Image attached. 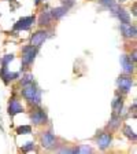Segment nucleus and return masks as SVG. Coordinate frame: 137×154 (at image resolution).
Segmentation results:
<instances>
[{"label":"nucleus","instance_id":"obj_8","mask_svg":"<svg viewBox=\"0 0 137 154\" xmlns=\"http://www.w3.org/2000/svg\"><path fill=\"white\" fill-rule=\"evenodd\" d=\"M18 77H19L18 72H11L7 66H1V69H0V79L3 80L4 84H10V81L15 80Z\"/></svg>","mask_w":137,"mask_h":154},{"label":"nucleus","instance_id":"obj_20","mask_svg":"<svg viewBox=\"0 0 137 154\" xmlns=\"http://www.w3.org/2000/svg\"><path fill=\"white\" fill-rule=\"evenodd\" d=\"M14 54H7V55H4L3 58H1V66H8V63L10 62H13L14 61Z\"/></svg>","mask_w":137,"mask_h":154},{"label":"nucleus","instance_id":"obj_5","mask_svg":"<svg viewBox=\"0 0 137 154\" xmlns=\"http://www.w3.org/2000/svg\"><path fill=\"white\" fill-rule=\"evenodd\" d=\"M119 62H121L122 72H124L125 74H133L134 73V62L129 58V55L122 54L121 58H119Z\"/></svg>","mask_w":137,"mask_h":154},{"label":"nucleus","instance_id":"obj_9","mask_svg":"<svg viewBox=\"0 0 137 154\" xmlns=\"http://www.w3.org/2000/svg\"><path fill=\"white\" fill-rule=\"evenodd\" d=\"M96 142H97V147H99L100 150H106V149H109L110 146H111L112 136H111V134H109V132H103L99 138H97Z\"/></svg>","mask_w":137,"mask_h":154},{"label":"nucleus","instance_id":"obj_18","mask_svg":"<svg viewBox=\"0 0 137 154\" xmlns=\"http://www.w3.org/2000/svg\"><path fill=\"white\" fill-rule=\"evenodd\" d=\"M16 134L18 135H30L32 134V127L30 125H21L16 128Z\"/></svg>","mask_w":137,"mask_h":154},{"label":"nucleus","instance_id":"obj_12","mask_svg":"<svg viewBox=\"0 0 137 154\" xmlns=\"http://www.w3.org/2000/svg\"><path fill=\"white\" fill-rule=\"evenodd\" d=\"M119 30H121L122 36L125 37H129V38H134L136 37V26L130 25V23H121L119 25Z\"/></svg>","mask_w":137,"mask_h":154},{"label":"nucleus","instance_id":"obj_24","mask_svg":"<svg viewBox=\"0 0 137 154\" xmlns=\"http://www.w3.org/2000/svg\"><path fill=\"white\" fill-rule=\"evenodd\" d=\"M33 149H34V142L33 140L28 142V143H25V146H22L23 151H30V150H33Z\"/></svg>","mask_w":137,"mask_h":154},{"label":"nucleus","instance_id":"obj_25","mask_svg":"<svg viewBox=\"0 0 137 154\" xmlns=\"http://www.w3.org/2000/svg\"><path fill=\"white\" fill-rule=\"evenodd\" d=\"M129 58H130V59H132V61H133V62H136V50H134V51H133V54H132Z\"/></svg>","mask_w":137,"mask_h":154},{"label":"nucleus","instance_id":"obj_3","mask_svg":"<svg viewBox=\"0 0 137 154\" xmlns=\"http://www.w3.org/2000/svg\"><path fill=\"white\" fill-rule=\"evenodd\" d=\"M117 85H118L119 91L124 94H128L133 87V79H132L129 74H125V76H119V79L117 80Z\"/></svg>","mask_w":137,"mask_h":154},{"label":"nucleus","instance_id":"obj_16","mask_svg":"<svg viewBox=\"0 0 137 154\" xmlns=\"http://www.w3.org/2000/svg\"><path fill=\"white\" fill-rule=\"evenodd\" d=\"M119 125H121V116L112 113V114H111V119H110V122H109V128L118 129Z\"/></svg>","mask_w":137,"mask_h":154},{"label":"nucleus","instance_id":"obj_4","mask_svg":"<svg viewBox=\"0 0 137 154\" xmlns=\"http://www.w3.org/2000/svg\"><path fill=\"white\" fill-rule=\"evenodd\" d=\"M34 21H36L34 15L23 17V18L16 21V23L14 25V30H29V29L32 28L33 23H34Z\"/></svg>","mask_w":137,"mask_h":154},{"label":"nucleus","instance_id":"obj_11","mask_svg":"<svg viewBox=\"0 0 137 154\" xmlns=\"http://www.w3.org/2000/svg\"><path fill=\"white\" fill-rule=\"evenodd\" d=\"M30 120L34 125H41V124H45L48 121V117H47V113L44 110H37V112L32 113L30 114Z\"/></svg>","mask_w":137,"mask_h":154},{"label":"nucleus","instance_id":"obj_17","mask_svg":"<svg viewBox=\"0 0 137 154\" xmlns=\"http://www.w3.org/2000/svg\"><path fill=\"white\" fill-rule=\"evenodd\" d=\"M124 134L126 135L129 139H133V140H136V134H134V131L132 129V127L129 124H125L124 125Z\"/></svg>","mask_w":137,"mask_h":154},{"label":"nucleus","instance_id":"obj_23","mask_svg":"<svg viewBox=\"0 0 137 154\" xmlns=\"http://www.w3.org/2000/svg\"><path fill=\"white\" fill-rule=\"evenodd\" d=\"M99 3L102 4L103 7H107V8H110V7H112L114 4H117V0H99Z\"/></svg>","mask_w":137,"mask_h":154},{"label":"nucleus","instance_id":"obj_1","mask_svg":"<svg viewBox=\"0 0 137 154\" xmlns=\"http://www.w3.org/2000/svg\"><path fill=\"white\" fill-rule=\"evenodd\" d=\"M22 96L28 102H30L34 106H38L41 103V90H40L38 87H36L33 83L23 85Z\"/></svg>","mask_w":137,"mask_h":154},{"label":"nucleus","instance_id":"obj_14","mask_svg":"<svg viewBox=\"0 0 137 154\" xmlns=\"http://www.w3.org/2000/svg\"><path fill=\"white\" fill-rule=\"evenodd\" d=\"M51 22H52L51 13H48V11H43V13L40 14V17H38L37 23L40 26H48V25H51Z\"/></svg>","mask_w":137,"mask_h":154},{"label":"nucleus","instance_id":"obj_7","mask_svg":"<svg viewBox=\"0 0 137 154\" xmlns=\"http://www.w3.org/2000/svg\"><path fill=\"white\" fill-rule=\"evenodd\" d=\"M47 37H48V33L45 32V30H37V32L33 33L32 37H30V44L36 48H40L44 44L45 40H47Z\"/></svg>","mask_w":137,"mask_h":154},{"label":"nucleus","instance_id":"obj_10","mask_svg":"<svg viewBox=\"0 0 137 154\" xmlns=\"http://www.w3.org/2000/svg\"><path fill=\"white\" fill-rule=\"evenodd\" d=\"M23 106L21 105V102L19 100H16L15 98H13V99L10 100L8 103V107H7V112H8V114L11 116V117H14L15 114H19V113L23 112Z\"/></svg>","mask_w":137,"mask_h":154},{"label":"nucleus","instance_id":"obj_21","mask_svg":"<svg viewBox=\"0 0 137 154\" xmlns=\"http://www.w3.org/2000/svg\"><path fill=\"white\" fill-rule=\"evenodd\" d=\"M33 74L32 73H28V74H25V76L22 77V80H21V84L22 85H26V84H30V83H33Z\"/></svg>","mask_w":137,"mask_h":154},{"label":"nucleus","instance_id":"obj_13","mask_svg":"<svg viewBox=\"0 0 137 154\" xmlns=\"http://www.w3.org/2000/svg\"><path fill=\"white\" fill-rule=\"evenodd\" d=\"M112 110H114L115 114L121 116L122 114V110H124V98H122L119 94H117L114 98V100H112Z\"/></svg>","mask_w":137,"mask_h":154},{"label":"nucleus","instance_id":"obj_27","mask_svg":"<svg viewBox=\"0 0 137 154\" xmlns=\"http://www.w3.org/2000/svg\"><path fill=\"white\" fill-rule=\"evenodd\" d=\"M0 17H1V14H0Z\"/></svg>","mask_w":137,"mask_h":154},{"label":"nucleus","instance_id":"obj_22","mask_svg":"<svg viewBox=\"0 0 137 154\" xmlns=\"http://www.w3.org/2000/svg\"><path fill=\"white\" fill-rule=\"evenodd\" d=\"M61 4H62V7L69 10V8L76 6V0H61Z\"/></svg>","mask_w":137,"mask_h":154},{"label":"nucleus","instance_id":"obj_6","mask_svg":"<svg viewBox=\"0 0 137 154\" xmlns=\"http://www.w3.org/2000/svg\"><path fill=\"white\" fill-rule=\"evenodd\" d=\"M41 146L44 149H54L56 146V136L52 134L51 131H47V132H43L41 135Z\"/></svg>","mask_w":137,"mask_h":154},{"label":"nucleus","instance_id":"obj_19","mask_svg":"<svg viewBox=\"0 0 137 154\" xmlns=\"http://www.w3.org/2000/svg\"><path fill=\"white\" fill-rule=\"evenodd\" d=\"M93 149L91 147V146H88V144H81L80 147H77L73 150V153H92Z\"/></svg>","mask_w":137,"mask_h":154},{"label":"nucleus","instance_id":"obj_2","mask_svg":"<svg viewBox=\"0 0 137 154\" xmlns=\"http://www.w3.org/2000/svg\"><path fill=\"white\" fill-rule=\"evenodd\" d=\"M38 48L33 47L32 44L30 45H25L22 48V66H30L34 61L36 55H37Z\"/></svg>","mask_w":137,"mask_h":154},{"label":"nucleus","instance_id":"obj_15","mask_svg":"<svg viewBox=\"0 0 137 154\" xmlns=\"http://www.w3.org/2000/svg\"><path fill=\"white\" fill-rule=\"evenodd\" d=\"M67 14V10L64 8V7H55V8H52L51 10V17H52V19H62L64 15Z\"/></svg>","mask_w":137,"mask_h":154},{"label":"nucleus","instance_id":"obj_26","mask_svg":"<svg viewBox=\"0 0 137 154\" xmlns=\"http://www.w3.org/2000/svg\"><path fill=\"white\" fill-rule=\"evenodd\" d=\"M121 2H124V0H121Z\"/></svg>","mask_w":137,"mask_h":154}]
</instances>
